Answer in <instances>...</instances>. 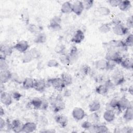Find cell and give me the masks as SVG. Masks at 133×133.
<instances>
[{"label": "cell", "instance_id": "680465c9", "mask_svg": "<svg viewBox=\"0 0 133 133\" xmlns=\"http://www.w3.org/2000/svg\"><path fill=\"white\" fill-rule=\"evenodd\" d=\"M39 122L41 123V124H46V123L47 122V119H46V118L41 116L39 118Z\"/></svg>", "mask_w": 133, "mask_h": 133}, {"label": "cell", "instance_id": "277c9868", "mask_svg": "<svg viewBox=\"0 0 133 133\" xmlns=\"http://www.w3.org/2000/svg\"><path fill=\"white\" fill-rule=\"evenodd\" d=\"M61 18L58 16L53 17L48 25L49 30L52 31H59L61 29Z\"/></svg>", "mask_w": 133, "mask_h": 133}, {"label": "cell", "instance_id": "d6986e66", "mask_svg": "<svg viewBox=\"0 0 133 133\" xmlns=\"http://www.w3.org/2000/svg\"><path fill=\"white\" fill-rule=\"evenodd\" d=\"M100 102L97 100L91 101L88 105V109L90 112H97L100 109Z\"/></svg>", "mask_w": 133, "mask_h": 133}, {"label": "cell", "instance_id": "8992f818", "mask_svg": "<svg viewBox=\"0 0 133 133\" xmlns=\"http://www.w3.org/2000/svg\"><path fill=\"white\" fill-rule=\"evenodd\" d=\"M30 47V45L28 41L25 40H21L18 42L13 47L17 51L21 52L24 53L26 51H28V49Z\"/></svg>", "mask_w": 133, "mask_h": 133}, {"label": "cell", "instance_id": "ee69618b", "mask_svg": "<svg viewBox=\"0 0 133 133\" xmlns=\"http://www.w3.org/2000/svg\"><path fill=\"white\" fill-rule=\"evenodd\" d=\"M90 71H91L90 68L89 67V66H88V65H86V64L82 65L80 68L81 72L83 74L85 75H88L90 72Z\"/></svg>", "mask_w": 133, "mask_h": 133}, {"label": "cell", "instance_id": "94428289", "mask_svg": "<svg viewBox=\"0 0 133 133\" xmlns=\"http://www.w3.org/2000/svg\"><path fill=\"white\" fill-rule=\"evenodd\" d=\"M4 114H5L4 109H3L2 106H1V107H0V115H1V117H3L4 115Z\"/></svg>", "mask_w": 133, "mask_h": 133}, {"label": "cell", "instance_id": "2e32d148", "mask_svg": "<svg viewBox=\"0 0 133 133\" xmlns=\"http://www.w3.org/2000/svg\"><path fill=\"white\" fill-rule=\"evenodd\" d=\"M23 124L18 119H15L11 122V129L16 133L22 131Z\"/></svg>", "mask_w": 133, "mask_h": 133}, {"label": "cell", "instance_id": "6125c7cd", "mask_svg": "<svg viewBox=\"0 0 133 133\" xmlns=\"http://www.w3.org/2000/svg\"><path fill=\"white\" fill-rule=\"evenodd\" d=\"M128 92H129V93L131 95H132V94H133V88H132V85H131V86L129 87Z\"/></svg>", "mask_w": 133, "mask_h": 133}, {"label": "cell", "instance_id": "d6a6232c", "mask_svg": "<svg viewBox=\"0 0 133 133\" xmlns=\"http://www.w3.org/2000/svg\"><path fill=\"white\" fill-rule=\"evenodd\" d=\"M99 30L102 33H108L111 30V25L108 23H103L99 26Z\"/></svg>", "mask_w": 133, "mask_h": 133}, {"label": "cell", "instance_id": "9f6ffc18", "mask_svg": "<svg viewBox=\"0 0 133 133\" xmlns=\"http://www.w3.org/2000/svg\"><path fill=\"white\" fill-rule=\"evenodd\" d=\"M7 125V122L3 118V117H1L0 118V130H3Z\"/></svg>", "mask_w": 133, "mask_h": 133}, {"label": "cell", "instance_id": "f5cc1de1", "mask_svg": "<svg viewBox=\"0 0 133 133\" xmlns=\"http://www.w3.org/2000/svg\"><path fill=\"white\" fill-rule=\"evenodd\" d=\"M49 104V102L47 100L44 98H42V104L41 108V110H46L48 108Z\"/></svg>", "mask_w": 133, "mask_h": 133}, {"label": "cell", "instance_id": "603a6c76", "mask_svg": "<svg viewBox=\"0 0 133 133\" xmlns=\"http://www.w3.org/2000/svg\"><path fill=\"white\" fill-rule=\"evenodd\" d=\"M0 51L5 54L7 56H10L13 52V48L7 44L2 43L0 45Z\"/></svg>", "mask_w": 133, "mask_h": 133}, {"label": "cell", "instance_id": "83f0119b", "mask_svg": "<svg viewBox=\"0 0 133 133\" xmlns=\"http://www.w3.org/2000/svg\"><path fill=\"white\" fill-rule=\"evenodd\" d=\"M61 78L63 81L65 86H68L72 84L73 78L72 76L68 73H62L60 76Z\"/></svg>", "mask_w": 133, "mask_h": 133}, {"label": "cell", "instance_id": "30bf717a", "mask_svg": "<svg viewBox=\"0 0 133 133\" xmlns=\"http://www.w3.org/2000/svg\"><path fill=\"white\" fill-rule=\"evenodd\" d=\"M12 97L10 94L6 91L1 92L0 100L2 104L5 106H9L12 103Z\"/></svg>", "mask_w": 133, "mask_h": 133}, {"label": "cell", "instance_id": "b9f144b4", "mask_svg": "<svg viewBox=\"0 0 133 133\" xmlns=\"http://www.w3.org/2000/svg\"><path fill=\"white\" fill-rule=\"evenodd\" d=\"M82 2L84 9L89 10L93 6L94 2L91 0H85L82 1Z\"/></svg>", "mask_w": 133, "mask_h": 133}, {"label": "cell", "instance_id": "44dd1931", "mask_svg": "<svg viewBox=\"0 0 133 133\" xmlns=\"http://www.w3.org/2000/svg\"><path fill=\"white\" fill-rule=\"evenodd\" d=\"M120 64L124 69L127 70L132 69L133 68V60L131 58H123Z\"/></svg>", "mask_w": 133, "mask_h": 133}, {"label": "cell", "instance_id": "5bb4252c", "mask_svg": "<svg viewBox=\"0 0 133 133\" xmlns=\"http://www.w3.org/2000/svg\"><path fill=\"white\" fill-rule=\"evenodd\" d=\"M55 122L62 128L65 127L68 123V117L63 114H57L54 117Z\"/></svg>", "mask_w": 133, "mask_h": 133}, {"label": "cell", "instance_id": "11a10c76", "mask_svg": "<svg viewBox=\"0 0 133 133\" xmlns=\"http://www.w3.org/2000/svg\"><path fill=\"white\" fill-rule=\"evenodd\" d=\"M121 2V0H109L108 1L110 5L113 7H118Z\"/></svg>", "mask_w": 133, "mask_h": 133}, {"label": "cell", "instance_id": "4316f807", "mask_svg": "<svg viewBox=\"0 0 133 133\" xmlns=\"http://www.w3.org/2000/svg\"><path fill=\"white\" fill-rule=\"evenodd\" d=\"M107 60L105 59H100L96 61L95 62V66L96 68L100 71L107 70Z\"/></svg>", "mask_w": 133, "mask_h": 133}, {"label": "cell", "instance_id": "7dc6e473", "mask_svg": "<svg viewBox=\"0 0 133 133\" xmlns=\"http://www.w3.org/2000/svg\"><path fill=\"white\" fill-rule=\"evenodd\" d=\"M9 68V64L6 60L0 59V70H7Z\"/></svg>", "mask_w": 133, "mask_h": 133}, {"label": "cell", "instance_id": "7402d4cb", "mask_svg": "<svg viewBox=\"0 0 133 133\" xmlns=\"http://www.w3.org/2000/svg\"><path fill=\"white\" fill-rule=\"evenodd\" d=\"M123 113V118L127 122L131 121L133 119V108L132 106H130L125 109Z\"/></svg>", "mask_w": 133, "mask_h": 133}, {"label": "cell", "instance_id": "f6af8a7d", "mask_svg": "<svg viewBox=\"0 0 133 133\" xmlns=\"http://www.w3.org/2000/svg\"><path fill=\"white\" fill-rule=\"evenodd\" d=\"M117 64L113 61L112 60H107V71H112L113 70Z\"/></svg>", "mask_w": 133, "mask_h": 133}, {"label": "cell", "instance_id": "1f68e13d", "mask_svg": "<svg viewBox=\"0 0 133 133\" xmlns=\"http://www.w3.org/2000/svg\"><path fill=\"white\" fill-rule=\"evenodd\" d=\"M108 88L104 84H101L97 86L95 88V91L99 95H105L109 91Z\"/></svg>", "mask_w": 133, "mask_h": 133}, {"label": "cell", "instance_id": "f907efd6", "mask_svg": "<svg viewBox=\"0 0 133 133\" xmlns=\"http://www.w3.org/2000/svg\"><path fill=\"white\" fill-rule=\"evenodd\" d=\"M10 94L12 97V99L16 101H19L22 97L21 94L18 91H14Z\"/></svg>", "mask_w": 133, "mask_h": 133}, {"label": "cell", "instance_id": "8fae6325", "mask_svg": "<svg viewBox=\"0 0 133 133\" xmlns=\"http://www.w3.org/2000/svg\"><path fill=\"white\" fill-rule=\"evenodd\" d=\"M85 34L84 32L82 30L78 29L76 30L74 33L71 39V42L75 44H79L83 42Z\"/></svg>", "mask_w": 133, "mask_h": 133}, {"label": "cell", "instance_id": "f1b7e54d", "mask_svg": "<svg viewBox=\"0 0 133 133\" xmlns=\"http://www.w3.org/2000/svg\"><path fill=\"white\" fill-rule=\"evenodd\" d=\"M87 120L93 124H97L100 121V116L97 112H91L87 116Z\"/></svg>", "mask_w": 133, "mask_h": 133}, {"label": "cell", "instance_id": "f35d334b", "mask_svg": "<svg viewBox=\"0 0 133 133\" xmlns=\"http://www.w3.org/2000/svg\"><path fill=\"white\" fill-rule=\"evenodd\" d=\"M109 131V128L105 125L97 124V133H107Z\"/></svg>", "mask_w": 133, "mask_h": 133}, {"label": "cell", "instance_id": "ffe728a7", "mask_svg": "<svg viewBox=\"0 0 133 133\" xmlns=\"http://www.w3.org/2000/svg\"><path fill=\"white\" fill-rule=\"evenodd\" d=\"M68 54L70 59L71 62H73L74 61H75L77 59L78 56L77 48L75 46H72L70 48L69 52Z\"/></svg>", "mask_w": 133, "mask_h": 133}, {"label": "cell", "instance_id": "7c38bea8", "mask_svg": "<svg viewBox=\"0 0 133 133\" xmlns=\"http://www.w3.org/2000/svg\"><path fill=\"white\" fill-rule=\"evenodd\" d=\"M72 12L77 16L81 15L84 10L82 1H76L72 4Z\"/></svg>", "mask_w": 133, "mask_h": 133}, {"label": "cell", "instance_id": "3957f363", "mask_svg": "<svg viewBox=\"0 0 133 133\" xmlns=\"http://www.w3.org/2000/svg\"><path fill=\"white\" fill-rule=\"evenodd\" d=\"M47 86L52 87L55 90L58 91H62L66 87L63 81L59 77L50 78L46 82Z\"/></svg>", "mask_w": 133, "mask_h": 133}, {"label": "cell", "instance_id": "e0dca14e", "mask_svg": "<svg viewBox=\"0 0 133 133\" xmlns=\"http://www.w3.org/2000/svg\"><path fill=\"white\" fill-rule=\"evenodd\" d=\"M37 129V125L33 122H28L23 124L22 132L30 133L33 132Z\"/></svg>", "mask_w": 133, "mask_h": 133}, {"label": "cell", "instance_id": "816d5d0a", "mask_svg": "<svg viewBox=\"0 0 133 133\" xmlns=\"http://www.w3.org/2000/svg\"><path fill=\"white\" fill-rule=\"evenodd\" d=\"M21 18H22L23 21L25 23H26V24L28 23L29 20V15L28 11H26L25 10H24L23 11V12L22 13Z\"/></svg>", "mask_w": 133, "mask_h": 133}, {"label": "cell", "instance_id": "c3c4849f", "mask_svg": "<svg viewBox=\"0 0 133 133\" xmlns=\"http://www.w3.org/2000/svg\"><path fill=\"white\" fill-rule=\"evenodd\" d=\"M93 124H92L91 122H90L89 121H88V120L85 121H84L82 124H81V127L82 128L84 129L85 130H88L91 127V126Z\"/></svg>", "mask_w": 133, "mask_h": 133}, {"label": "cell", "instance_id": "484cf974", "mask_svg": "<svg viewBox=\"0 0 133 133\" xmlns=\"http://www.w3.org/2000/svg\"><path fill=\"white\" fill-rule=\"evenodd\" d=\"M34 80L31 77H25L22 82V86L25 89H30L33 88Z\"/></svg>", "mask_w": 133, "mask_h": 133}, {"label": "cell", "instance_id": "d590c367", "mask_svg": "<svg viewBox=\"0 0 133 133\" xmlns=\"http://www.w3.org/2000/svg\"><path fill=\"white\" fill-rule=\"evenodd\" d=\"M28 30L32 33H36V34L40 33L42 30L39 26L34 24H28Z\"/></svg>", "mask_w": 133, "mask_h": 133}, {"label": "cell", "instance_id": "8d00e7d4", "mask_svg": "<svg viewBox=\"0 0 133 133\" xmlns=\"http://www.w3.org/2000/svg\"><path fill=\"white\" fill-rule=\"evenodd\" d=\"M59 60L62 64L65 65H69L71 63L68 54L66 53L64 54L61 55L59 57Z\"/></svg>", "mask_w": 133, "mask_h": 133}, {"label": "cell", "instance_id": "60d3db41", "mask_svg": "<svg viewBox=\"0 0 133 133\" xmlns=\"http://www.w3.org/2000/svg\"><path fill=\"white\" fill-rule=\"evenodd\" d=\"M29 51L31 53V55L33 57L34 59H38L41 56L40 51L37 48H31L29 50Z\"/></svg>", "mask_w": 133, "mask_h": 133}, {"label": "cell", "instance_id": "ab89813d", "mask_svg": "<svg viewBox=\"0 0 133 133\" xmlns=\"http://www.w3.org/2000/svg\"><path fill=\"white\" fill-rule=\"evenodd\" d=\"M132 34L131 33L129 34V35H128V36H127V37L126 38V39L124 41V43L125 44V45L128 48V47H132L133 45V42H132Z\"/></svg>", "mask_w": 133, "mask_h": 133}, {"label": "cell", "instance_id": "4fadbf2b", "mask_svg": "<svg viewBox=\"0 0 133 133\" xmlns=\"http://www.w3.org/2000/svg\"><path fill=\"white\" fill-rule=\"evenodd\" d=\"M47 87L46 82L43 79H37L34 80L33 88L38 92L44 91Z\"/></svg>", "mask_w": 133, "mask_h": 133}, {"label": "cell", "instance_id": "836d02e7", "mask_svg": "<svg viewBox=\"0 0 133 133\" xmlns=\"http://www.w3.org/2000/svg\"><path fill=\"white\" fill-rule=\"evenodd\" d=\"M33 58L29 50L23 53L22 57V61L24 63H27L31 62L33 60Z\"/></svg>", "mask_w": 133, "mask_h": 133}, {"label": "cell", "instance_id": "91938a15", "mask_svg": "<svg viewBox=\"0 0 133 133\" xmlns=\"http://www.w3.org/2000/svg\"><path fill=\"white\" fill-rule=\"evenodd\" d=\"M63 95L65 97H68L70 96L71 95V91L69 89H66L64 91V93Z\"/></svg>", "mask_w": 133, "mask_h": 133}, {"label": "cell", "instance_id": "6f0895ef", "mask_svg": "<svg viewBox=\"0 0 133 133\" xmlns=\"http://www.w3.org/2000/svg\"><path fill=\"white\" fill-rule=\"evenodd\" d=\"M11 79L13 81H15V82H18V80H19V77L17 75V74L16 73H12V76H11Z\"/></svg>", "mask_w": 133, "mask_h": 133}, {"label": "cell", "instance_id": "9a60e30c", "mask_svg": "<svg viewBox=\"0 0 133 133\" xmlns=\"http://www.w3.org/2000/svg\"><path fill=\"white\" fill-rule=\"evenodd\" d=\"M12 73L8 70H0V82L1 83L5 84L11 79Z\"/></svg>", "mask_w": 133, "mask_h": 133}, {"label": "cell", "instance_id": "9c48e42d", "mask_svg": "<svg viewBox=\"0 0 133 133\" xmlns=\"http://www.w3.org/2000/svg\"><path fill=\"white\" fill-rule=\"evenodd\" d=\"M131 105H132L129 100L124 96L121 97L118 100L117 106L118 109L120 113Z\"/></svg>", "mask_w": 133, "mask_h": 133}, {"label": "cell", "instance_id": "52a82bcc", "mask_svg": "<svg viewBox=\"0 0 133 133\" xmlns=\"http://www.w3.org/2000/svg\"><path fill=\"white\" fill-rule=\"evenodd\" d=\"M112 30L115 35L118 36L126 35L129 31V29L122 23L113 26Z\"/></svg>", "mask_w": 133, "mask_h": 133}, {"label": "cell", "instance_id": "d4e9b609", "mask_svg": "<svg viewBox=\"0 0 133 133\" xmlns=\"http://www.w3.org/2000/svg\"><path fill=\"white\" fill-rule=\"evenodd\" d=\"M60 10L61 12L64 14H69L72 12V3L69 1L64 2L61 6Z\"/></svg>", "mask_w": 133, "mask_h": 133}, {"label": "cell", "instance_id": "4dcf8cb0", "mask_svg": "<svg viewBox=\"0 0 133 133\" xmlns=\"http://www.w3.org/2000/svg\"><path fill=\"white\" fill-rule=\"evenodd\" d=\"M47 41V35L42 32H40L36 34L34 39V43L36 44H43Z\"/></svg>", "mask_w": 133, "mask_h": 133}, {"label": "cell", "instance_id": "cb8c5ba5", "mask_svg": "<svg viewBox=\"0 0 133 133\" xmlns=\"http://www.w3.org/2000/svg\"><path fill=\"white\" fill-rule=\"evenodd\" d=\"M42 104V98L34 97L31 100L30 104L34 109L36 110H41Z\"/></svg>", "mask_w": 133, "mask_h": 133}, {"label": "cell", "instance_id": "ac0fdd59", "mask_svg": "<svg viewBox=\"0 0 133 133\" xmlns=\"http://www.w3.org/2000/svg\"><path fill=\"white\" fill-rule=\"evenodd\" d=\"M116 113L113 110H105L103 114V118L104 121L108 123H111L115 118Z\"/></svg>", "mask_w": 133, "mask_h": 133}, {"label": "cell", "instance_id": "e575fe53", "mask_svg": "<svg viewBox=\"0 0 133 133\" xmlns=\"http://www.w3.org/2000/svg\"><path fill=\"white\" fill-rule=\"evenodd\" d=\"M54 51L60 55L64 54L66 52V47L63 44H57L54 48Z\"/></svg>", "mask_w": 133, "mask_h": 133}, {"label": "cell", "instance_id": "7a4b0ae2", "mask_svg": "<svg viewBox=\"0 0 133 133\" xmlns=\"http://www.w3.org/2000/svg\"><path fill=\"white\" fill-rule=\"evenodd\" d=\"M123 57L121 56V52L117 50L109 48L105 55L107 60H112L114 61L117 64H120Z\"/></svg>", "mask_w": 133, "mask_h": 133}, {"label": "cell", "instance_id": "bcb514c9", "mask_svg": "<svg viewBox=\"0 0 133 133\" xmlns=\"http://www.w3.org/2000/svg\"><path fill=\"white\" fill-rule=\"evenodd\" d=\"M104 84L107 86V87L108 88L109 90L113 89L116 86L114 83H113V82L112 81V80L110 78H108L104 82Z\"/></svg>", "mask_w": 133, "mask_h": 133}, {"label": "cell", "instance_id": "7bdbcfd3", "mask_svg": "<svg viewBox=\"0 0 133 133\" xmlns=\"http://www.w3.org/2000/svg\"><path fill=\"white\" fill-rule=\"evenodd\" d=\"M47 65L49 68H57L59 65V63L57 60L51 59L47 61Z\"/></svg>", "mask_w": 133, "mask_h": 133}, {"label": "cell", "instance_id": "ba28073f", "mask_svg": "<svg viewBox=\"0 0 133 133\" xmlns=\"http://www.w3.org/2000/svg\"><path fill=\"white\" fill-rule=\"evenodd\" d=\"M72 115L73 118L76 121H81L86 116L85 111L80 107H75L72 112Z\"/></svg>", "mask_w": 133, "mask_h": 133}, {"label": "cell", "instance_id": "f546056e", "mask_svg": "<svg viewBox=\"0 0 133 133\" xmlns=\"http://www.w3.org/2000/svg\"><path fill=\"white\" fill-rule=\"evenodd\" d=\"M118 7L121 11H127L131 8V3L130 1H121Z\"/></svg>", "mask_w": 133, "mask_h": 133}, {"label": "cell", "instance_id": "681fc988", "mask_svg": "<svg viewBox=\"0 0 133 133\" xmlns=\"http://www.w3.org/2000/svg\"><path fill=\"white\" fill-rule=\"evenodd\" d=\"M132 127L130 126H125L121 129H119V130L117 132H123V133H131L133 131Z\"/></svg>", "mask_w": 133, "mask_h": 133}, {"label": "cell", "instance_id": "5b68a950", "mask_svg": "<svg viewBox=\"0 0 133 133\" xmlns=\"http://www.w3.org/2000/svg\"><path fill=\"white\" fill-rule=\"evenodd\" d=\"M112 80L115 86H118L124 83L125 78L122 72L119 70H116L112 75Z\"/></svg>", "mask_w": 133, "mask_h": 133}, {"label": "cell", "instance_id": "74e56055", "mask_svg": "<svg viewBox=\"0 0 133 133\" xmlns=\"http://www.w3.org/2000/svg\"><path fill=\"white\" fill-rule=\"evenodd\" d=\"M98 12L102 16H107L111 13L110 9L105 6H101L98 9Z\"/></svg>", "mask_w": 133, "mask_h": 133}, {"label": "cell", "instance_id": "6da1fadb", "mask_svg": "<svg viewBox=\"0 0 133 133\" xmlns=\"http://www.w3.org/2000/svg\"><path fill=\"white\" fill-rule=\"evenodd\" d=\"M49 102L53 112L55 113H58L63 110L65 108V102L60 95H58L56 97H51Z\"/></svg>", "mask_w": 133, "mask_h": 133}, {"label": "cell", "instance_id": "db71d44e", "mask_svg": "<svg viewBox=\"0 0 133 133\" xmlns=\"http://www.w3.org/2000/svg\"><path fill=\"white\" fill-rule=\"evenodd\" d=\"M128 29H131L133 27V19L132 16L128 17L126 19V25H125Z\"/></svg>", "mask_w": 133, "mask_h": 133}]
</instances>
